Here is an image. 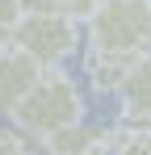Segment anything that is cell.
Returning a JSON list of instances; mask_svg holds the SVG:
<instances>
[{
    "mask_svg": "<svg viewBox=\"0 0 151 155\" xmlns=\"http://www.w3.org/2000/svg\"><path fill=\"white\" fill-rule=\"evenodd\" d=\"M13 122H17L21 134L38 138V143L55 138L67 126H80L84 122V97H80L76 80L63 76V71H42L34 92L13 109Z\"/></svg>",
    "mask_w": 151,
    "mask_h": 155,
    "instance_id": "6da1fadb",
    "label": "cell"
},
{
    "mask_svg": "<svg viewBox=\"0 0 151 155\" xmlns=\"http://www.w3.org/2000/svg\"><path fill=\"white\" fill-rule=\"evenodd\" d=\"M88 51L118 59L151 54V0H109L88 17Z\"/></svg>",
    "mask_w": 151,
    "mask_h": 155,
    "instance_id": "7a4b0ae2",
    "label": "cell"
},
{
    "mask_svg": "<svg viewBox=\"0 0 151 155\" xmlns=\"http://www.w3.org/2000/svg\"><path fill=\"white\" fill-rule=\"evenodd\" d=\"M13 46L29 54L42 71H55L80 46V25L67 13H25L13 25Z\"/></svg>",
    "mask_w": 151,
    "mask_h": 155,
    "instance_id": "3957f363",
    "label": "cell"
},
{
    "mask_svg": "<svg viewBox=\"0 0 151 155\" xmlns=\"http://www.w3.org/2000/svg\"><path fill=\"white\" fill-rule=\"evenodd\" d=\"M38 80H42V67H38L29 54H21L17 46L4 51V54H0V113L13 117V109L34 92Z\"/></svg>",
    "mask_w": 151,
    "mask_h": 155,
    "instance_id": "277c9868",
    "label": "cell"
},
{
    "mask_svg": "<svg viewBox=\"0 0 151 155\" xmlns=\"http://www.w3.org/2000/svg\"><path fill=\"white\" fill-rule=\"evenodd\" d=\"M118 92H122V109L130 126H151V54L130 67V76Z\"/></svg>",
    "mask_w": 151,
    "mask_h": 155,
    "instance_id": "5b68a950",
    "label": "cell"
},
{
    "mask_svg": "<svg viewBox=\"0 0 151 155\" xmlns=\"http://www.w3.org/2000/svg\"><path fill=\"white\" fill-rule=\"evenodd\" d=\"M101 147H105V134L92 130L88 122L67 126V130H59L55 138H46V151L50 155H101Z\"/></svg>",
    "mask_w": 151,
    "mask_h": 155,
    "instance_id": "8992f818",
    "label": "cell"
},
{
    "mask_svg": "<svg viewBox=\"0 0 151 155\" xmlns=\"http://www.w3.org/2000/svg\"><path fill=\"white\" fill-rule=\"evenodd\" d=\"M139 59H118V54H101V51H88L84 59V67H88V80L97 84L101 92H118L130 76V67H134Z\"/></svg>",
    "mask_w": 151,
    "mask_h": 155,
    "instance_id": "52a82bcc",
    "label": "cell"
},
{
    "mask_svg": "<svg viewBox=\"0 0 151 155\" xmlns=\"http://www.w3.org/2000/svg\"><path fill=\"white\" fill-rule=\"evenodd\" d=\"M101 155H151V126H122L105 134Z\"/></svg>",
    "mask_w": 151,
    "mask_h": 155,
    "instance_id": "ba28073f",
    "label": "cell"
},
{
    "mask_svg": "<svg viewBox=\"0 0 151 155\" xmlns=\"http://www.w3.org/2000/svg\"><path fill=\"white\" fill-rule=\"evenodd\" d=\"M21 13H67L72 0H17Z\"/></svg>",
    "mask_w": 151,
    "mask_h": 155,
    "instance_id": "9c48e42d",
    "label": "cell"
},
{
    "mask_svg": "<svg viewBox=\"0 0 151 155\" xmlns=\"http://www.w3.org/2000/svg\"><path fill=\"white\" fill-rule=\"evenodd\" d=\"M105 4H109V0H72V8H67V17H72L76 25H80V21H88V17H92L97 8H105Z\"/></svg>",
    "mask_w": 151,
    "mask_h": 155,
    "instance_id": "30bf717a",
    "label": "cell"
},
{
    "mask_svg": "<svg viewBox=\"0 0 151 155\" xmlns=\"http://www.w3.org/2000/svg\"><path fill=\"white\" fill-rule=\"evenodd\" d=\"M21 17H25V13H21V4H17V0H0V29H13Z\"/></svg>",
    "mask_w": 151,
    "mask_h": 155,
    "instance_id": "8fae6325",
    "label": "cell"
},
{
    "mask_svg": "<svg viewBox=\"0 0 151 155\" xmlns=\"http://www.w3.org/2000/svg\"><path fill=\"white\" fill-rule=\"evenodd\" d=\"M0 155H29L21 143V134H13V130H0Z\"/></svg>",
    "mask_w": 151,
    "mask_h": 155,
    "instance_id": "7c38bea8",
    "label": "cell"
},
{
    "mask_svg": "<svg viewBox=\"0 0 151 155\" xmlns=\"http://www.w3.org/2000/svg\"><path fill=\"white\" fill-rule=\"evenodd\" d=\"M13 51V29H0V54Z\"/></svg>",
    "mask_w": 151,
    "mask_h": 155,
    "instance_id": "4fadbf2b",
    "label": "cell"
}]
</instances>
